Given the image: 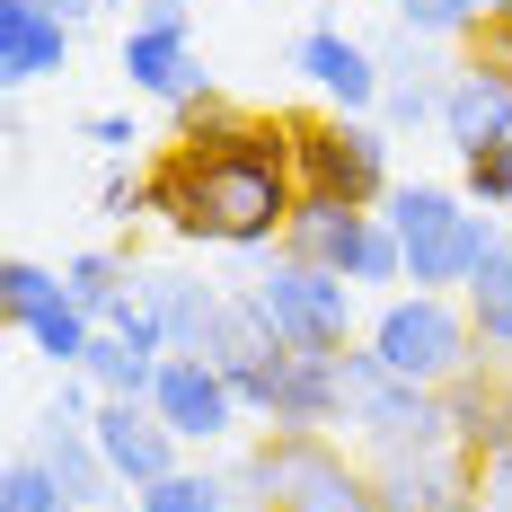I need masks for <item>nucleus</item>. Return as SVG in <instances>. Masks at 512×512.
<instances>
[{"instance_id":"dca6fc26","label":"nucleus","mask_w":512,"mask_h":512,"mask_svg":"<svg viewBox=\"0 0 512 512\" xmlns=\"http://www.w3.org/2000/svg\"><path fill=\"white\" fill-rule=\"evenodd\" d=\"M442 407H451V442H460L468 460L512 451V362H477L468 380L442 389Z\"/></svg>"},{"instance_id":"4be33fe9","label":"nucleus","mask_w":512,"mask_h":512,"mask_svg":"<svg viewBox=\"0 0 512 512\" xmlns=\"http://www.w3.org/2000/svg\"><path fill=\"white\" fill-rule=\"evenodd\" d=\"M18 336H27V345H36V354L53 362V371H80V362H89V345H98V318L71 301V292H53V301L36 309V318H27Z\"/></svg>"},{"instance_id":"f8f14e48","label":"nucleus","mask_w":512,"mask_h":512,"mask_svg":"<svg viewBox=\"0 0 512 512\" xmlns=\"http://www.w3.org/2000/svg\"><path fill=\"white\" fill-rule=\"evenodd\" d=\"M89 433H98V451H106V468H115V486H133V495H142V486H159L168 468H186V460H177L186 442H177V433L151 415V398H98Z\"/></svg>"},{"instance_id":"1a4fd4ad","label":"nucleus","mask_w":512,"mask_h":512,"mask_svg":"<svg viewBox=\"0 0 512 512\" xmlns=\"http://www.w3.org/2000/svg\"><path fill=\"white\" fill-rule=\"evenodd\" d=\"M151 415L177 433V442H221L248 407H239L230 371H221L212 354H168V362H159V380H151Z\"/></svg>"},{"instance_id":"423d86ee","label":"nucleus","mask_w":512,"mask_h":512,"mask_svg":"<svg viewBox=\"0 0 512 512\" xmlns=\"http://www.w3.org/2000/svg\"><path fill=\"white\" fill-rule=\"evenodd\" d=\"M292 177L301 195H336V204L380 212L389 204V124L380 115H292Z\"/></svg>"},{"instance_id":"f3484780","label":"nucleus","mask_w":512,"mask_h":512,"mask_svg":"<svg viewBox=\"0 0 512 512\" xmlns=\"http://www.w3.org/2000/svg\"><path fill=\"white\" fill-rule=\"evenodd\" d=\"M71 18H53L36 0H0V80L9 89H27V80H53V71H71Z\"/></svg>"},{"instance_id":"9d476101","label":"nucleus","mask_w":512,"mask_h":512,"mask_svg":"<svg viewBox=\"0 0 512 512\" xmlns=\"http://www.w3.org/2000/svg\"><path fill=\"white\" fill-rule=\"evenodd\" d=\"M292 71H301V80H309L327 106H336V115H380V89H389V71H380V45L345 36L336 18H318L301 45H292Z\"/></svg>"},{"instance_id":"9b49d317","label":"nucleus","mask_w":512,"mask_h":512,"mask_svg":"<svg viewBox=\"0 0 512 512\" xmlns=\"http://www.w3.org/2000/svg\"><path fill=\"white\" fill-rule=\"evenodd\" d=\"M133 283H142V301H151L159 327H168V354H212V345H221L239 283H204V274H186V265H142Z\"/></svg>"},{"instance_id":"bb28decb","label":"nucleus","mask_w":512,"mask_h":512,"mask_svg":"<svg viewBox=\"0 0 512 512\" xmlns=\"http://www.w3.org/2000/svg\"><path fill=\"white\" fill-rule=\"evenodd\" d=\"M460 195L477 212H512V142H486L460 159Z\"/></svg>"},{"instance_id":"5701e85b","label":"nucleus","mask_w":512,"mask_h":512,"mask_svg":"<svg viewBox=\"0 0 512 512\" xmlns=\"http://www.w3.org/2000/svg\"><path fill=\"white\" fill-rule=\"evenodd\" d=\"M133 274H142V265H124L115 248H80L71 265H62V292H71V301H80V309L106 327V318H115V301L133 292Z\"/></svg>"},{"instance_id":"7ed1b4c3","label":"nucleus","mask_w":512,"mask_h":512,"mask_svg":"<svg viewBox=\"0 0 512 512\" xmlns=\"http://www.w3.org/2000/svg\"><path fill=\"white\" fill-rule=\"evenodd\" d=\"M336 362H345V424H354V442H362V460H371V468L451 451V407H442V389L398 380V371L371 354L362 336H354Z\"/></svg>"},{"instance_id":"7c9ffc66","label":"nucleus","mask_w":512,"mask_h":512,"mask_svg":"<svg viewBox=\"0 0 512 512\" xmlns=\"http://www.w3.org/2000/svg\"><path fill=\"white\" fill-rule=\"evenodd\" d=\"M98 212H106V221H151V168L133 177L124 159H106V177H98Z\"/></svg>"},{"instance_id":"aec40b11","label":"nucleus","mask_w":512,"mask_h":512,"mask_svg":"<svg viewBox=\"0 0 512 512\" xmlns=\"http://www.w3.org/2000/svg\"><path fill=\"white\" fill-rule=\"evenodd\" d=\"M468 318H477V345H486V362H512V239L477 274H468Z\"/></svg>"},{"instance_id":"c9c22d12","label":"nucleus","mask_w":512,"mask_h":512,"mask_svg":"<svg viewBox=\"0 0 512 512\" xmlns=\"http://www.w3.org/2000/svg\"><path fill=\"white\" fill-rule=\"evenodd\" d=\"M36 9H53V18H71V27H80V18H98L106 0H36Z\"/></svg>"},{"instance_id":"6e6552de","label":"nucleus","mask_w":512,"mask_h":512,"mask_svg":"<svg viewBox=\"0 0 512 512\" xmlns=\"http://www.w3.org/2000/svg\"><path fill=\"white\" fill-rule=\"evenodd\" d=\"M256 460H265V486H274L265 512H380L371 460H345L327 433H265Z\"/></svg>"},{"instance_id":"72a5a7b5","label":"nucleus","mask_w":512,"mask_h":512,"mask_svg":"<svg viewBox=\"0 0 512 512\" xmlns=\"http://www.w3.org/2000/svg\"><path fill=\"white\" fill-rule=\"evenodd\" d=\"M477 468H486V512H512V451H495Z\"/></svg>"},{"instance_id":"393cba45","label":"nucleus","mask_w":512,"mask_h":512,"mask_svg":"<svg viewBox=\"0 0 512 512\" xmlns=\"http://www.w3.org/2000/svg\"><path fill=\"white\" fill-rule=\"evenodd\" d=\"M389 9H398V27L433 36V45H468L486 27V0H389Z\"/></svg>"},{"instance_id":"f704fd0d","label":"nucleus","mask_w":512,"mask_h":512,"mask_svg":"<svg viewBox=\"0 0 512 512\" xmlns=\"http://www.w3.org/2000/svg\"><path fill=\"white\" fill-rule=\"evenodd\" d=\"M133 18H151V27H195V0H133Z\"/></svg>"},{"instance_id":"4c0bfd02","label":"nucleus","mask_w":512,"mask_h":512,"mask_svg":"<svg viewBox=\"0 0 512 512\" xmlns=\"http://www.w3.org/2000/svg\"><path fill=\"white\" fill-rule=\"evenodd\" d=\"M89 512H124V504H89Z\"/></svg>"},{"instance_id":"4468645a","label":"nucleus","mask_w":512,"mask_h":512,"mask_svg":"<svg viewBox=\"0 0 512 512\" xmlns=\"http://www.w3.org/2000/svg\"><path fill=\"white\" fill-rule=\"evenodd\" d=\"M115 62H124L133 98H159V106H186V98H204V89H221L204 62H195V27H151V18H133Z\"/></svg>"},{"instance_id":"0eeeda50","label":"nucleus","mask_w":512,"mask_h":512,"mask_svg":"<svg viewBox=\"0 0 512 512\" xmlns=\"http://www.w3.org/2000/svg\"><path fill=\"white\" fill-rule=\"evenodd\" d=\"M283 248L309 256V265H327V274H345L354 292H389V283H407V256H398L389 212L336 204V195H301V204H292V230H283Z\"/></svg>"},{"instance_id":"39448f33","label":"nucleus","mask_w":512,"mask_h":512,"mask_svg":"<svg viewBox=\"0 0 512 512\" xmlns=\"http://www.w3.org/2000/svg\"><path fill=\"white\" fill-rule=\"evenodd\" d=\"M239 283H248L256 318L274 327V345H292V354H345V345H354V327H362L354 301L362 292L345 274H327V265H309V256H292V248H265Z\"/></svg>"},{"instance_id":"20e7f679","label":"nucleus","mask_w":512,"mask_h":512,"mask_svg":"<svg viewBox=\"0 0 512 512\" xmlns=\"http://www.w3.org/2000/svg\"><path fill=\"white\" fill-rule=\"evenodd\" d=\"M362 345L389 362L398 380H415V389H451V380H468L486 362L477 318H468L460 292H389L362 318Z\"/></svg>"},{"instance_id":"ddd939ff","label":"nucleus","mask_w":512,"mask_h":512,"mask_svg":"<svg viewBox=\"0 0 512 512\" xmlns=\"http://www.w3.org/2000/svg\"><path fill=\"white\" fill-rule=\"evenodd\" d=\"M371 477H380V512H486V468L460 442L424 451V460H389Z\"/></svg>"},{"instance_id":"6ab92c4d","label":"nucleus","mask_w":512,"mask_h":512,"mask_svg":"<svg viewBox=\"0 0 512 512\" xmlns=\"http://www.w3.org/2000/svg\"><path fill=\"white\" fill-rule=\"evenodd\" d=\"M451 151H486V142H512V89L504 80H486L477 62H460L451 71V89H442V124H433Z\"/></svg>"},{"instance_id":"b1692460","label":"nucleus","mask_w":512,"mask_h":512,"mask_svg":"<svg viewBox=\"0 0 512 512\" xmlns=\"http://www.w3.org/2000/svg\"><path fill=\"white\" fill-rule=\"evenodd\" d=\"M133 512H230V477H212V468H168L159 486L133 495Z\"/></svg>"},{"instance_id":"c756f323","label":"nucleus","mask_w":512,"mask_h":512,"mask_svg":"<svg viewBox=\"0 0 512 512\" xmlns=\"http://www.w3.org/2000/svg\"><path fill=\"white\" fill-rule=\"evenodd\" d=\"M442 89H451V80H389V89H380V124H389V133L442 124Z\"/></svg>"},{"instance_id":"c85d7f7f","label":"nucleus","mask_w":512,"mask_h":512,"mask_svg":"<svg viewBox=\"0 0 512 512\" xmlns=\"http://www.w3.org/2000/svg\"><path fill=\"white\" fill-rule=\"evenodd\" d=\"M380 71L389 80H451L460 62L433 45V36H415V27H398V36H380Z\"/></svg>"},{"instance_id":"2f4dec72","label":"nucleus","mask_w":512,"mask_h":512,"mask_svg":"<svg viewBox=\"0 0 512 512\" xmlns=\"http://www.w3.org/2000/svg\"><path fill=\"white\" fill-rule=\"evenodd\" d=\"M460 62H477L486 80H504V89H512V18H486V27L468 36V53H460Z\"/></svg>"},{"instance_id":"f257e3e1","label":"nucleus","mask_w":512,"mask_h":512,"mask_svg":"<svg viewBox=\"0 0 512 512\" xmlns=\"http://www.w3.org/2000/svg\"><path fill=\"white\" fill-rule=\"evenodd\" d=\"M177 142L151 159V212L186 248L265 256L283 248L301 177H292V115H248L221 89L168 106Z\"/></svg>"},{"instance_id":"a878e982","label":"nucleus","mask_w":512,"mask_h":512,"mask_svg":"<svg viewBox=\"0 0 512 512\" xmlns=\"http://www.w3.org/2000/svg\"><path fill=\"white\" fill-rule=\"evenodd\" d=\"M0 512H80V504L62 495V477H53L36 451H18V460L0 468Z\"/></svg>"},{"instance_id":"473e14b6","label":"nucleus","mask_w":512,"mask_h":512,"mask_svg":"<svg viewBox=\"0 0 512 512\" xmlns=\"http://www.w3.org/2000/svg\"><path fill=\"white\" fill-rule=\"evenodd\" d=\"M80 133H89V142H98L106 159H124V151H133V142H142V133H133V115H124V106H106V115H89V124H80Z\"/></svg>"},{"instance_id":"f03ea898","label":"nucleus","mask_w":512,"mask_h":512,"mask_svg":"<svg viewBox=\"0 0 512 512\" xmlns=\"http://www.w3.org/2000/svg\"><path fill=\"white\" fill-rule=\"evenodd\" d=\"M389 230H398V256H407L415 292H468V274L504 248V221L477 212L460 186H389Z\"/></svg>"},{"instance_id":"a211bd4d","label":"nucleus","mask_w":512,"mask_h":512,"mask_svg":"<svg viewBox=\"0 0 512 512\" xmlns=\"http://www.w3.org/2000/svg\"><path fill=\"white\" fill-rule=\"evenodd\" d=\"M36 460L62 477V495H71L80 512H89V504H115V468H106L89 415H62V407H53L45 424H36Z\"/></svg>"},{"instance_id":"412c9836","label":"nucleus","mask_w":512,"mask_h":512,"mask_svg":"<svg viewBox=\"0 0 512 512\" xmlns=\"http://www.w3.org/2000/svg\"><path fill=\"white\" fill-rule=\"evenodd\" d=\"M159 362H168V354H142L133 336H115V327H98V345H89V362H80V380H89L98 398H151Z\"/></svg>"},{"instance_id":"cd10ccee","label":"nucleus","mask_w":512,"mask_h":512,"mask_svg":"<svg viewBox=\"0 0 512 512\" xmlns=\"http://www.w3.org/2000/svg\"><path fill=\"white\" fill-rule=\"evenodd\" d=\"M53 292H62V274H53V265H36V256H9V265H0V309H9V327H27Z\"/></svg>"},{"instance_id":"2eb2a0df","label":"nucleus","mask_w":512,"mask_h":512,"mask_svg":"<svg viewBox=\"0 0 512 512\" xmlns=\"http://www.w3.org/2000/svg\"><path fill=\"white\" fill-rule=\"evenodd\" d=\"M256 415L274 433H327V424H345V362L336 354H283V371H274V389H265Z\"/></svg>"},{"instance_id":"e433bc0d","label":"nucleus","mask_w":512,"mask_h":512,"mask_svg":"<svg viewBox=\"0 0 512 512\" xmlns=\"http://www.w3.org/2000/svg\"><path fill=\"white\" fill-rule=\"evenodd\" d=\"M486 18H512V0H486Z\"/></svg>"}]
</instances>
